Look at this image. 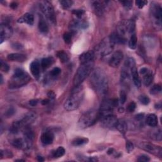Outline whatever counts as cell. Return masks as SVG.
Wrapping results in <instances>:
<instances>
[{
    "instance_id": "cell-13",
    "label": "cell",
    "mask_w": 162,
    "mask_h": 162,
    "mask_svg": "<svg viewBox=\"0 0 162 162\" xmlns=\"http://www.w3.org/2000/svg\"><path fill=\"white\" fill-rule=\"evenodd\" d=\"M13 35V29L7 23L1 24L0 26V43L2 44L7 39L11 37Z\"/></svg>"
},
{
    "instance_id": "cell-46",
    "label": "cell",
    "mask_w": 162,
    "mask_h": 162,
    "mask_svg": "<svg viewBox=\"0 0 162 162\" xmlns=\"http://www.w3.org/2000/svg\"><path fill=\"white\" fill-rule=\"evenodd\" d=\"M0 154H1V158H3V156H7L8 157V158H12V156H13L12 152L10 151H3L1 150V152H0Z\"/></svg>"
},
{
    "instance_id": "cell-59",
    "label": "cell",
    "mask_w": 162,
    "mask_h": 162,
    "mask_svg": "<svg viewBox=\"0 0 162 162\" xmlns=\"http://www.w3.org/2000/svg\"><path fill=\"white\" fill-rule=\"evenodd\" d=\"M0 77H1V84H3V76H2V75H1V76H0Z\"/></svg>"
},
{
    "instance_id": "cell-5",
    "label": "cell",
    "mask_w": 162,
    "mask_h": 162,
    "mask_svg": "<svg viewBox=\"0 0 162 162\" xmlns=\"http://www.w3.org/2000/svg\"><path fill=\"white\" fill-rule=\"evenodd\" d=\"M136 24L132 20H123L118 23L117 27V34L120 37L127 41L133 34H135Z\"/></svg>"
},
{
    "instance_id": "cell-57",
    "label": "cell",
    "mask_w": 162,
    "mask_h": 162,
    "mask_svg": "<svg viewBox=\"0 0 162 162\" xmlns=\"http://www.w3.org/2000/svg\"><path fill=\"white\" fill-rule=\"evenodd\" d=\"M156 106H158L157 107H156V108H160L161 106V103H159V104H157Z\"/></svg>"
},
{
    "instance_id": "cell-16",
    "label": "cell",
    "mask_w": 162,
    "mask_h": 162,
    "mask_svg": "<svg viewBox=\"0 0 162 162\" xmlns=\"http://www.w3.org/2000/svg\"><path fill=\"white\" fill-rule=\"evenodd\" d=\"M95 53L93 51H87L83 53L79 56V60L81 63H84L87 62H91L94 61L95 57Z\"/></svg>"
},
{
    "instance_id": "cell-53",
    "label": "cell",
    "mask_w": 162,
    "mask_h": 162,
    "mask_svg": "<svg viewBox=\"0 0 162 162\" xmlns=\"http://www.w3.org/2000/svg\"><path fill=\"white\" fill-rule=\"evenodd\" d=\"M10 7L13 10H15L18 7V3L17 2H12L10 4Z\"/></svg>"
},
{
    "instance_id": "cell-54",
    "label": "cell",
    "mask_w": 162,
    "mask_h": 162,
    "mask_svg": "<svg viewBox=\"0 0 162 162\" xmlns=\"http://www.w3.org/2000/svg\"><path fill=\"white\" fill-rule=\"evenodd\" d=\"M49 102H50V100H48V99H45V100H43L42 101H41V104L43 105H46L49 103Z\"/></svg>"
},
{
    "instance_id": "cell-35",
    "label": "cell",
    "mask_w": 162,
    "mask_h": 162,
    "mask_svg": "<svg viewBox=\"0 0 162 162\" xmlns=\"http://www.w3.org/2000/svg\"><path fill=\"white\" fill-rule=\"evenodd\" d=\"M161 91H162V89H161V85L155 84L151 88L150 93H151V95H157L160 94V93L161 92Z\"/></svg>"
},
{
    "instance_id": "cell-34",
    "label": "cell",
    "mask_w": 162,
    "mask_h": 162,
    "mask_svg": "<svg viewBox=\"0 0 162 162\" xmlns=\"http://www.w3.org/2000/svg\"><path fill=\"white\" fill-rule=\"evenodd\" d=\"M76 33L70 31V32H67L64 34H63V40H64L65 43L67 44H69L71 43V41L72 39L73 36Z\"/></svg>"
},
{
    "instance_id": "cell-39",
    "label": "cell",
    "mask_w": 162,
    "mask_h": 162,
    "mask_svg": "<svg viewBox=\"0 0 162 162\" xmlns=\"http://www.w3.org/2000/svg\"><path fill=\"white\" fill-rule=\"evenodd\" d=\"M120 2L122 4V6H123L124 8L127 10H130L132 8V1H122Z\"/></svg>"
},
{
    "instance_id": "cell-18",
    "label": "cell",
    "mask_w": 162,
    "mask_h": 162,
    "mask_svg": "<svg viewBox=\"0 0 162 162\" xmlns=\"http://www.w3.org/2000/svg\"><path fill=\"white\" fill-rule=\"evenodd\" d=\"M17 22L19 23H27L29 26H32L34 22V15L31 13H27L24 14L23 16L17 20Z\"/></svg>"
},
{
    "instance_id": "cell-55",
    "label": "cell",
    "mask_w": 162,
    "mask_h": 162,
    "mask_svg": "<svg viewBox=\"0 0 162 162\" xmlns=\"http://www.w3.org/2000/svg\"><path fill=\"white\" fill-rule=\"evenodd\" d=\"M114 149H113V148H110L108 150V151H107V153H108V155H111V154H113V153H114Z\"/></svg>"
},
{
    "instance_id": "cell-30",
    "label": "cell",
    "mask_w": 162,
    "mask_h": 162,
    "mask_svg": "<svg viewBox=\"0 0 162 162\" xmlns=\"http://www.w3.org/2000/svg\"><path fill=\"white\" fill-rule=\"evenodd\" d=\"M137 37L136 35V34H133L129 37V47L131 50H135L137 48Z\"/></svg>"
},
{
    "instance_id": "cell-14",
    "label": "cell",
    "mask_w": 162,
    "mask_h": 162,
    "mask_svg": "<svg viewBox=\"0 0 162 162\" xmlns=\"http://www.w3.org/2000/svg\"><path fill=\"white\" fill-rule=\"evenodd\" d=\"M124 58V54L121 51H116L114 53L109 60L110 67L116 68L119 66L121 62Z\"/></svg>"
},
{
    "instance_id": "cell-15",
    "label": "cell",
    "mask_w": 162,
    "mask_h": 162,
    "mask_svg": "<svg viewBox=\"0 0 162 162\" xmlns=\"http://www.w3.org/2000/svg\"><path fill=\"white\" fill-rule=\"evenodd\" d=\"M106 2L101 1H92V7L95 14L98 17H101L103 15L104 12Z\"/></svg>"
},
{
    "instance_id": "cell-8",
    "label": "cell",
    "mask_w": 162,
    "mask_h": 162,
    "mask_svg": "<svg viewBox=\"0 0 162 162\" xmlns=\"http://www.w3.org/2000/svg\"><path fill=\"white\" fill-rule=\"evenodd\" d=\"M150 16L153 27L157 31H160L162 25V8L160 4L155 2L151 4Z\"/></svg>"
},
{
    "instance_id": "cell-40",
    "label": "cell",
    "mask_w": 162,
    "mask_h": 162,
    "mask_svg": "<svg viewBox=\"0 0 162 162\" xmlns=\"http://www.w3.org/2000/svg\"><path fill=\"white\" fill-rule=\"evenodd\" d=\"M1 70L4 72H8L10 70V67L6 62H3V60H1V65H0Z\"/></svg>"
},
{
    "instance_id": "cell-42",
    "label": "cell",
    "mask_w": 162,
    "mask_h": 162,
    "mask_svg": "<svg viewBox=\"0 0 162 162\" xmlns=\"http://www.w3.org/2000/svg\"><path fill=\"white\" fill-rule=\"evenodd\" d=\"M15 109L13 107H10L7 110L4 115H5V116L7 118H9V117H11L12 116H13L15 114Z\"/></svg>"
},
{
    "instance_id": "cell-31",
    "label": "cell",
    "mask_w": 162,
    "mask_h": 162,
    "mask_svg": "<svg viewBox=\"0 0 162 162\" xmlns=\"http://www.w3.org/2000/svg\"><path fill=\"white\" fill-rule=\"evenodd\" d=\"M136 65V62H135V60H134L132 58H128L127 59V60H125V63H124V69H126V70H130L132 67H135Z\"/></svg>"
},
{
    "instance_id": "cell-25",
    "label": "cell",
    "mask_w": 162,
    "mask_h": 162,
    "mask_svg": "<svg viewBox=\"0 0 162 162\" xmlns=\"http://www.w3.org/2000/svg\"><path fill=\"white\" fill-rule=\"evenodd\" d=\"M150 136L151 138L155 141H161L162 139V133H161V129L160 127H157L156 129H154L153 130L151 131L150 132Z\"/></svg>"
},
{
    "instance_id": "cell-48",
    "label": "cell",
    "mask_w": 162,
    "mask_h": 162,
    "mask_svg": "<svg viewBox=\"0 0 162 162\" xmlns=\"http://www.w3.org/2000/svg\"><path fill=\"white\" fill-rule=\"evenodd\" d=\"M144 117V114H137V115H136L135 119L137 121H141V120H143Z\"/></svg>"
},
{
    "instance_id": "cell-24",
    "label": "cell",
    "mask_w": 162,
    "mask_h": 162,
    "mask_svg": "<svg viewBox=\"0 0 162 162\" xmlns=\"http://www.w3.org/2000/svg\"><path fill=\"white\" fill-rule=\"evenodd\" d=\"M115 128L121 134L125 135L127 130V124L124 120H118Z\"/></svg>"
},
{
    "instance_id": "cell-7",
    "label": "cell",
    "mask_w": 162,
    "mask_h": 162,
    "mask_svg": "<svg viewBox=\"0 0 162 162\" xmlns=\"http://www.w3.org/2000/svg\"><path fill=\"white\" fill-rule=\"evenodd\" d=\"M37 115L34 112H29L24 115L21 119L13 122L11 128V132L13 134H17L20 129L26 128L29 125L32 124L36 120Z\"/></svg>"
},
{
    "instance_id": "cell-3",
    "label": "cell",
    "mask_w": 162,
    "mask_h": 162,
    "mask_svg": "<svg viewBox=\"0 0 162 162\" xmlns=\"http://www.w3.org/2000/svg\"><path fill=\"white\" fill-rule=\"evenodd\" d=\"M30 81L31 77L27 72L21 68H17L9 81L8 87L12 89H17L26 85Z\"/></svg>"
},
{
    "instance_id": "cell-1",
    "label": "cell",
    "mask_w": 162,
    "mask_h": 162,
    "mask_svg": "<svg viewBox=\"0 0 162 162\" xmlns=\"http://www.w3.org/2000/svg\"><path fill=\"white\" fill-rule=\"evenodd\" d=\"M91 86L99 95L104 96L108 89V80L105 72L97 68L92 72L91 77Z\"/></svg>"
},
{
    "instance_id": "cell-2",
    "label": "cell",
    "mask_w": 162,
    "mask_h": 162,
    "mask_svg": "<svg viewBox=\"0 0 162 162\" xmlns=\"http://www.w3.org/2000/svg\"><path fill=\"white\" fill-rule=\"evenodd\" d=\"M84 97V91L81 85L75 86L71 92L70 96L65 101L63 106L67 111L75 110L80 106Z\"/></svg>"
},
{
    "instance_id": "cell-27",
    "label": "cell",
    "mask_w": 162,
    "mask_h": 162,
    "mask_svg": "<svg viewBox=\"0 0 162 162\" xmlns=\"http://www.w3.org/2000/svg\"><path fill=\"white\" fill-rule=\"evenodd\" d=\"M54 63V59L53 57H46L42 59L41 62V67L43 70H46Z\"/></svg>"
},
{
    "instance_id": "cell-33",
    "label": "cell",
    "mask_w": 162,
    "mask_h": 162,
    "mask_svg": "<svg viewBox=\"0 0 162 162\" xmlns=\"http://www.w3.org/2000/svg\"><path fill=\"white\" fill-rule=\"evenodd\" d=\"M65 150L64 149V148H63V147L62 146H60L53 152V156L56 158H58L63 156L65 155Z\"/></svg>"
},
{
    "instance_id": "cell-41",
    "label": "cell",
    "mask_w": 162,
    "mask_h": 162,
    "mask_svg": "<svg viewBox=\"0 0 162 162\" xmlns=\"http://www.w3.org/2000/svg\"><path fill=\"white\" fill-rule=\"evenodd\" d=\"M136 108V103L134 102V101H132L128 105V106H127V110L129 112L132 113V112H134L135 111Z\"/></svg>"
},
{
    "instance_id": "cell-43",
    "label": "cell",
    "mask_w": 162,
    "mask_h": 162,
    "mask_svg": "<svg viewBox=\"0 0 162 162\" xmlns=\"http://www.w3.org/2000/svg\"><path fill=\"white\" fill-rule=\"evenodd\" d=\"M125 146H126V150L129 153H131V152L133 151L134 149V144H133V143H131L130 141H127L126 143Z\"/></svg>"
},
{
    "instance_id": "cell-9",
    "label": "cell",
    "mask_w": 162,
    "mask_h": 162,
    "mask_svg": "<svg viewBox=\"0 0 162 162\" xmlns=\"http://www.w3.org/2000/svg\"><path fill=\"white\" fill-rule=\"evenodd\" d=\"M115 44L110 36L105 37L95 48V53L100 56H105L110 55L114 50Z\"/></svg>"
},
{
    "instance_id": "cell-28",
    "label": "cell",
    "mask_w": 162,
    "mask_h": 162,
    "mask_svg": "<svg viewBox=\"0 0 162 162\" xmlns=\"http://www.w3.org/2000/svg\"><path fill=\"white\" fill-rule=\"evenodd\" d=\"M88 141L89 140L86 137H77L72 141V144L74 146H80L87 144Z\"/></svg>"
},
{
    "instance_id": "cell-11",
    "label": "cell",
    "mask_w": 162,
    "mask_h": 162,
    "mask_svg": "<svg viewBox=\"0 0 162 162\" xmlns=\"http://www.w3.org/2000/svg\"><path fill=\"white\" fill-rule=\"evenodd\" d=\"M140 148L143 149L147 152L156 155L157 156L161 157L162 155V150L160 146H157L153 144L150 143H145V142H142L138 144Z\"/></svg>"
},
{
    "instance_id": "cell-45",
    "label": "cell",
    "mask_w": 162,
    "mask_h": 162,
    "mask_svg": "<svg viewBox=\"0 0 162 162\" xmlns=\"http://www.w3.org/2000/svg\"><path fill=\"white\" fill-rule=\"evenodd\" d=\"M147 3H148V1H143V0H137V1H136V6L140 9L143 8Z\"/></svg>"
},
{
    "instance_id": "cell-12",
    "label": "cell",
    "mask_w": 162,
    "mask_h": 162,
    "mask_svg": "<svg viewBox=\"0 0 162 162\" xmlns=\"http://www.w3.org/2000/svg\"><path fill=\"white\" fill-rule=\"evenodd\" d=\"M100 120L101 126L106 129L115 128L118 121L117 117L114 114L100 117Z\"/></svg>"
},
{
    "instance_id": "cell-6",
    "label": "cell",
    "mask_w": 162,
    "mask_h": 162,
    "mask_svg": "<svg viewBox=\"0 0 162 162\" xmlns=\"http://www.w3.org/2000/svg\"><path fill=\"white\" fill-rule=\"evenodd\" d=\"M100 119V113L95 110L85 112L78 121V125L81 129H86L94 125Z\"/></svg>"
},
{
    "instance_id": "cell-32",
    "label": "cell",
    "mask_w": 162,
    "mask_h": 162,
    "mask_svg": "<svg viewBox=\"0 0 162 162\" xmlns=\"http://www.w3.org/2000/svg\"><path fill=\"white\" fill-rule=\"evenodd\" d=\"M61 69L58 67H55L53 69L51 70V71L49 73V76H48V78L49 80L53 79V78H56L57 76L60 75V73H61Z\"/></svg>"
},
{
    "instance_id": "cell-56",
    "label": "cell",
    "mask_w": 162,
    "mask_h": 162,
    "mask_svg": "<svg viewBox=\"0 0 162 162\" xmlns=\"http://www.w3.org/2000/svg\"><path fill=\"white\" fill-rule=\"evenodd\" d=\"M37 160H38L39 161H41V162H42V161H45V159H44V158H43V156H37Z\"/></svg>"
},
{
    "instance_id": "cell-36",
    "label": "cell",
    "mask_w": 162,
    "mask_h": 162,
    "mask_svg": "<svg viewBox=\"0 0 162 162\" xmlns=\"http://www.w3.org/2000/svg\"><path fill=\"white\" fill-rule=\"evenodd\" d=\"M73 15L75 17V18L78 19H82L83 18V16L84 15L85 12L83 10H74L72 11Z\"/></svg>"
},
{
    "instance_id": "cell-58",
    "label": "cell",
    "mask_w": 162,
    "mask_h": 162,
    "mask_svg": "<svg viewBox=\"0 0 162 162\" xmlns=\"http://www.w3.org/2000/svg\"><path fill=\"white\" fill-rule=\"evenodd\" d=\"M119 111L120 112H124V109L123 108H119Z\"/></svg>"
},
{
    "instance_id": "cell-20",
    "label": "cell",
    "mask_w": 162,
    "mask_h": 162,
    "mask_svg": "<svg viewBox=\"0 0 162 162\" xmlns=\"http://www.w3.org/2000/svg\"><path fill=\"white\" fill-rule=\"evenodd\" d=\"M9 60L13 62H23L27 60V56L26 55H23L22 53H11L7 56Z\"/></svg>"
},
{
    "instance_id": "cell-47",
    "label": "cell",
    "mask_w": 162,
    "mask_h": 162,
    "mask_svg": "<svg viewBox=\"0 0 162 162\" xmlns=\"http://www.w3.org/2000/svg\"><path fill=\"white\" fill-rule=\"evenodd\" d=\"M137 161L139 162H148L150 161V158L148 156L143 155L139 156L138 159H137Z\"/></svg>"
},
{
    "instance_id": "cell-21",
    "label": "cell",
    "mask_w": 162,
    "mask_h": 162,
    "mask_svg": "<svg viewBox=\"0 0 162 162\" xmlns=\"http://www.w3.org/2000/svg\"><path fill=\"white\" fill-rule=\"evenodd\" d=\"M130 73L132 77V80H133V82L134 85L139 88L141 86V81L140 79V77L138 74V72H137V68L136 67H132L130 69Z\"/></svg>"
},
{
    "instance_id": "cell-22",
    "label": "cell",
    "mask_w": 162,
    "mask_h": 162,
    "mask_svg": "<svg viewBox=\"0 0 162 162\" xmlns=\"http://www.w3.org/2000/svg\"><path fill=\"white\" fill-rule=\"evenodd\" d=\"M38 28H39V31L43 34H46L49 31L48 24L45 21V19L44 18V17L43 16L39 17V23H38Z\"/></svg>"
},
{
    "instance_id": "cell-4",
    "label": "cell",
    "mask_w": 162,
    "mask_h": 162,
    "mask_svg": "<svg viewBox=\"0 0 162 162\" xmlns=\"http://www.w3.org/2000/svg\"><path fill=\"white\" fill-rule=\"evenodd\" d=\"M93 67H94V61L81 63L73 77V82L74 86L81 85L86 78L91 74L93 70Z\"/></svg>"
},
{
    "instance_id": "cell-10",
    "label": "cell",
    "mask_w": 162,
    "mask_h": 162,
    "mask_svg": "<svg viewBox=\"0 0 162 162\" xmlns=\"http://www.w3.org/2000/svg\"><path fill=\"white\" fill-rule=\"evenodd\" d=\"M41 10L46 18L53 25L56 23V17L52 4L48 1H41L39 3Z\"/></svg>"
},
{
    "instance_id": "cell-37",
    "label": "cell",
    "mask_w": 162,
    "mask_h": 162,
    "mask_svg": "<svg viewBox=\"0 0 162 162\" xmlns=\"http://www.w3.org/2000/svg\"><path fill=\"white\" fill-rule=\"evenodd\" d=\"M60 3L64 9H68L72 7L73 2L70 0H62L60 1Z\"/></svg>"
},
{
    "instance_id": "cell-29",
    "label": "cell",
    "mask_w": 162,
    "mask_h": 162,
    "mask_svg": "<svg viewBox=\"0 0 162 162\" xmlns=\"http://www.w3.org/2000/svg\"><path fill=\"white\" fill-rule=\"evenodd\" d=\"M57 57L60 59L62 63H67L69 61V56L68 54L63 50L59 51L56 53Z\"/></svg>"
},
{
    "instance_id": "cell-26",
    "label": "cell",
    "mask_w": 162,
    "mask_h": 162,
    "mask_svg": "<svg viewBox=\"0 0 162 162\" xmlns=\"http://www.w3.org/2000/svg\"><path fill=\"white\" fill-rule=\"evenodd\" d=\"M143 76V83L146 86H149L153 81V74L151 70H148Z\"/></svg>"
},
{
    "instance_id": "cell-51",
    "label": "cell",
    "mask_w": 162,
    "mask_h": 162,
    "mask_svg": "<svg viewBox=\"0 0 162 162\" xmlns=\"http://www.w3.org/2000/svg\"><path fill=\"white\" fill-rule=\"evenodd\" d=\"M38 102H39L38 100H32L29 101V103L32 106H35L38 104Z\"/></svg>"
},
{
    "instance_id": "cell-23",
    "label": "cell",
    "mask_w": 162,
    "mask_h": 162,
    "mask_svg": "<svg viewBox=\"0 0 162 162\" xmlns=\"http://www.w3.org/2000/svg\"><path fill=\"white\" fill-rule=\"evenodd\" d=\"M146 122L147 125H149L150 127H156L158 126V118H157L156 115L155 114H150L146 118Z\"/></svg>"
},
{
    "instance_id": "cell-38",
    "label": "cell",
    "mask_w": 162,
    "mask_h": 162,
    "mask_svg": "<svg viewBox=\"0 0 162 162\" xmlns=\"http://www.w3.org/2000/svg\"><path fill=\"white\" fill-rule=\"evenodd\" d=\"M139 101H140L141 103H142L144 105H147L150 103V98L146 96V95H141L139 96Z\"/></svg>"
},
{
    "instance_id": "cell-52",
    "label": "cell",
    "mask_w": 162,
    "mask_h": 162,
    "mask_svg": "<svg viewBox=\"0 0 162 162\" xmlns=\"http://www.w3.org/2000/svg\"><path fill=\"white\" fill-rule=\"evenodd\" d=\"M148 68H146V67H143V68H141L139 72L141 75H144V73H146L147 72H148Z\"/></svg>"
},
{
    "instance_id": "cell-50",
    "label": "cell",
    "mask_w": 162,
    "mask_h": 162,
    "mask_svg": "<svg viewBox=\"0 0 162 162\" xmlns=\"http://www.w3.org/2000/svg\"><path fill=\"white\" fill-rule=\"evenodd\" d=\"M12 48L15 50H21V49L23 48V46L21 45V44L18 43H14L12 45Z\"/></svg>"
},
{
    "instance_id": "cell-60",
    "label": "cell",
    "mask_w": 162,
    "mask_h": 162,
    "mask_svg": "<svg viewBox=\"0 0 162 162\" xmlns=\"http://www.w3.org/2000/svg\"><path fill=\"white\" fill-rule=\"evenodd\" d=\"M16 161H25L24 160H17Z\"/></svg>"
},
{
    "instance_id": "cell-19",
    "label": "cell",
    "mask_w": 162,
    "mask_h": 162,
    "mask_svg": "<svg viewBox=\"0 0 162 162\" xmlns=\"http://www.w3.org/2000/svg\"><path fill=\"white\" fill-rule=\"evenodd\" d=\"M42 143L45 145H49L53 143L54 140V134L52 132H45L42 134L41 137Z\"/></svg>"
},
{
    "instance_id": "cell-17",
    "label": "cell",
    "mask_w": 162,
    "mask_h": 162,
    "mask_svg": "<svg viewBox=\"0 0 162 162\" xmlns=\"http://www.w3.org/2000/svg\"><path fill=\"white\" fill-rule=\"evenodd\" d=\"M30 70L32 76L38 79L41 74V65L39 62L37 60L33 61L30 65Z\"/></svg>"
},
{
    "instance_id": "cell-44",
    "label": "cell",
    "mask_w": 162,
    "mask_h": 162,
    "mask_svg": "<svg viewBox=\"0 0 162 162\" xmlns=\"http://www.w3.org/2000/svg\"><path fill=\"white\" fill-rule=\"evenodd\" d=\"M127 100V95L124 91H121L120 93V101L121 104H124Z\"/></svg>"
},
{
    "instance_id": "cell-49",
    "label": "cell",
    "mask_w": 162,
    "mask_h": 162,
    "mask_svg": "<svg viewBox=\"0 0 162 162\" xmlns=\"http://www.w3.org/2000/svg\"><path fill=\"white\" fill-rule=\"evenodd\" d=\"M48 96L49 98H50L51 100H53L56 97V95H55V93L53 91H49L48 92Z\"/></svg>"
}]
</instances>
